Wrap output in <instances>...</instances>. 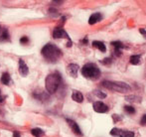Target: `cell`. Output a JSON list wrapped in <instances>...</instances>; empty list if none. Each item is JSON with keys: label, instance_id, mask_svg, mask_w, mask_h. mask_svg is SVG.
<instances>
[{"label": "cell", "instance_id": "7", "mask_svg": "<svg viewBox=\"0 0 146 137\" xmlns=\"http://www.w3.org/2000/svg\"><path fill=\"white\" fill-rule=\"evenodd\" d=\"M53 37L55 39H61V38H66V39H70L69 35L67 34V32L63 29V28H56L53 32Z\"/></svg>", "mask_w": 146, "mask_h": 137}, {"label": "cell", "instance_id": "16", "mask_svg": "<svg viewBox=\"0 0 146 137\" xmlns=\"http://www.w3.org/2000/svg\"><path fill=\"white\" fill-rule=\"evenodd\" d=\"M129 62L132 65H138L140 63V56L138 55H134V56H131L129 59Z\"/></svg>", "mask_w": 146, "mask_h": 137}, {"label": "cell", "instance_id": "22", "mask_svg": "<svg viewBox=\"0 0 146 137\" xmlns=\"http://www.w3.org/2000/svg\"><path fill=\"white\" fill-rule=\"evenodd\" d=\"M141 124H142L143 126H146V114H144L143 117L141 118Z\"/></svg>", "mask_w": 146, "mask_h": 137}, {"label": "cell", "instance_id": "11", "mask_svg": "<svg viewBox=\"0 0 146 137\" xmlns=\"http://www.w3.org/2000/svg\"><path fill=\"white\" fill-rule=\"evenodd\" d=\"M100 20H102V15H100V13H94L90 17L88 23H90V25H94V24L98 23V22L100 21Z\"/></svg>", "mask_w": 146, "mask_h": 137}, {"label": "cell", "instance_id": "14", "mask_svg": "<svg viewBox=\"0 0 146 137\" xmlns=\"http://www.w3.org/2000/svg\"><path fill=\"white\" fill-rule=\"evenodd\" d=\"M111 44L113 45L114 47H115V53H116L117 56H119V55H120V50L123 48V44L121 42H119V41H116V42H112Z\"/></svg>", "mask_w": 146, "mask_h": 137}, {"label": "cell", "instance_id": "3", "mask_svg": "<svg viewBox=\"0 0 146 137\" xmlns=\"http://www.w3.org/2000/svg\"><path fill=\"white\" fill-rule=\"evenodd\" d=\"M102 85L104 87H106L110 91H117V93H126L131 89V87H129L127 83H122V81H106L102 83Z\"/></svg>", "mask_w": 146, "mask_h": 137}, {"label": "cell", "instance_id": "10", "mask_svg": "<svg viewBox=\"0 0 146 137\" xmlns=\"http://www.w3.org/2000/svg\"><path fill=\"white\" fill-rule=\"evenodd\" d=\"M28 71H29V69H28L27 65L23 62V60H20L19 61V73H21V75L26 77V75H28Z\"/></svg>", "mask_w": 146, "mask_h": 137}, {"label": "cell", "instance_id": "6", "mask_svg": "<svg viewBox=\"0 0 146 137\" xmlns=\"http://www.w3.org/2000/svg\"><path fill=\"white\" fill-rule=\"evenodd\" d=\"M94 110L98 113H104V112L108 111V107L106 104H104L102 101H96L94 103Z\"/></svg>", "mask_w": 146, "mask_h": 137}, {"label": "cell", "instance_id": "8", "mask_svg": "<svg viewBox=\"0 0 146 137\" xmlns=\"http://www.w3.org/2000/svg\"><path fill=\"white\" fill-rule=\"evenodd\" d=\"M78 71H79V66L76 64H70L67 67V73L73 77H76L78 75Z\"/></svg>", "mask_w": 146, "mask_h": 137}, {"label": "cell", "instance_id": "17", "mask_svg": "<svg viewBox=\"0 0 146 137\" xmlns=\"http://www.w3.org/2000/svg\"><path fill=\"white\" fill-rule=\"evenodd\" d=\"M31 133L35 137H41L44 134V131L42 129H40V128H34V129L31 130Z\"/></svg>", "mask_w": 146, "mask_h": 137}, {"label": "cell", "instance_id": "19", "mask_svg": "<svg viewBox=\"0 0 146 137\" xmlns=\"http://www.w3.org/2000/svg\"><path fill=\"white\" fill-rule=\"evenodd\" d=\"M124 109H125V111H126L127 113H129V114H133V113H135V109H134V107H132V106H130V105H126V106H124Z\"/></svg>", "mask_w": 146, "mask_h": 137}, {"label": "cell", "instance_id": "23", "mask_svg": "<svg viewBox=\"0 0 146 137\" xmlns=\"http://www.w3.org/2000/svg\"><path fill=\"white\" fill-rule=\"evenodd\" d=\"M13 137H21V135H20V133H19V131L15 130V131L13 132Z\"/></svg>", "mask_w": 146, "mask_h": 137}, {"label": "cell", "instance_id": "5", "mask_svg": "<svg viewBox=\"0 0 146 137\" xmlns=\"http://www.w3.org/2000/svg\"><path fill=\"white\" fill-rule=\"evenodd\" d=\"M110 135L114 137H134V133L128 130H122L119 128H112L110 131Z\"/></svg>", "mask_w": 146, "mask_h": 137}, {"label": "cell", "instance_id": "26", "mask_svg": "<svg viewBox=\"0 0 146 137\" xmlns=\"http://www.w3.org/2000/svg\"><path fill=\"white\" fill-rule=\"evenodd\" d=\"M4 99H5V97H1V95H0V103H3Z\"/></svg>", "mask_w": 146, "mask_h": 137}, {"label": "cell", "instance_id": "13", "mask_svg": "<svg viewBox=\"0 0 146 137\" xmlns=\"http://www.w3.org/2000/svg\"><path fill=\"white\" fill-rule=\"evenodd\" d=\"M92 46L98 48V50L102 53H104L106 51V46H104V44L102 42H100V41H94V42L92 43Z\"/></svg>", "mask_w": 146, "mask_h": 137}, {"label": "cell", "instance_id": "21", "mask_svg": "<svg viewBox=\"0 0 146 137\" xmlns=\"http://www.w3.org/2000/svg\"><path fill=\"white\" fill-rule=\"evenodd\" d=\"M29 42V39L27 38V37H22L21 39H20V43H21V44H27V43Z\"/></svg>", "mask_w": 146, "mask_h": 137}, {"label": "cell", "instance_id": "18", "mask_svg": "<svg viewBox=\"0 0 146 137\" xmlns=\"http://www.w3.org/2000/svg\"><path fill=\"white\" fill-rule=\"evenodd\" d=\"M8 38V31L0 27V40H6Z\"/></svg>", "mask_w": 146, "mask_h": 137}, {"label": "cell", "instance_id": "2", "mask_svg": "<svg viewBox=\"0 0 146 137\" xmlns=\"http://www.w3.org/2000/svg\"><path fill=\"white\" fill-rule=\"evenodd\" d=\"M61 79L62 77L59 73H54L49 75L46 77V81H45V85H46L47 91L50 93H54L58 89L60 83H61Z\"/></svg>", "mask_w": 146, "mask_h": 137}, {"label": "cell", "instance_id": "15", "mask_svg": "<svg viewBox=\"0 0 146 137\" xmlns=\"http://www.w3.org/2000/svg\"><path fill=\"white\" fill-rule=\"evenodd\" d=\"M10 81H11V79H10L9 73H4L3 75H2V77H1V83H3V85H9Z\"/></svg>", "mask_w": 146, "mask_h": 137}, {"label": "cell", "instance_id": "12", "mask_svg": "<svg viewBox=\"0 0 146 137\" xmlns=\"http://www.w3.org/2000/svg\"><path fill=\"white\" fill-rule=\"evenodd\" d=\"M72 99L75 101H77V103H82L84 101V97L82 95V93H80L78 91H74L73 95H72Z\"/></svg>", "mask_w": 146, "mask_h": 137}, {"label": "cell", "instance_id": "4", "mask_svg": "<svg viewBox=\"0 0 146 137\" xmlns=\"http://www.w3.org/2000/svg\"><path fill=\"white\" fill-rule=\"evenodd\" d=\"M82 75L85 77H87V79H96L100 77V71L94 64L90 63V64H87L83 67V69H82Z\"/></svg>", "mask_w": 146, "mask_h": 137}, {"label": "cell", "instance_id": "9", "mask_svg": "<svg viewBox=\"0 0 146 137\" xmlns=\"http://www.w3.org/2000/svg\"><path fill=\"white\" fill-rule=\"evenodd\" d=\"M67 122L69 123L70 127L72 128V130H73V131L75 132L76 134H78V135H82L81 129H80L79 125H78V124L76 123L75 121H73V120H71V119H68V120H67Z\"/></svg>", "mask_w": 146, "mask_h": 137}, {"label": "cell", "instance_id": "25", "mask_svg": "<svg viewBox=\"0 0 146 137\" xmlns=\"http://www.w3.org/2000/svg\"><path fill=\"white\" fill-rule=\"evenodd\" d=\"M140 33L144 35V37L146 38V31H144V30H142V29H141V30H140Z\"/></svg>", "mask_w": 146, "mask_h": 137}, {"label": "cell", "instance_id": "1", "mask_svg": "<svg viewBox=\"0 0 146 137\" xmlns=\"http://www.w3.org/2000/svg\"><path fill=\"white\" fill-rule=\"evenodd\" d=\"M42 55L46 60L50 61V62H56L60 57L62 56V52L58 47H56L55 45L47 44L46 46L43 47Z\"/></svg>", "mask_w": 146, "mask_h": 137}, {"label": "cell", "instance_id": "24", "mask_svg": "<svg viewBox=\"0 0 146 137\" xmlns=\"http://www.w3.org/2000/svg\"><path fill=\"white\" fill-rule=\"evenodd\" d=\"M102 63H104V64H110V63H111V60H110V59H104V61H102Z\"/></svg>", "mask_w": 146, "mask_h": 137}, {"label": "cell", "instance_id": "20", "mask_svg": "<svg viewBox=\"0 0 146 137\" xmlns=\"http://www.w3.org/2000/svg\"><path fill=\"white\" fill-rule=\"evenodd\" d=\"M94 93H96V97H100V99H104V97H106V95H104V93H100V91H94Z\"/></svg>", "mask_w": 146, "mask_h": 137}]
</instances>
